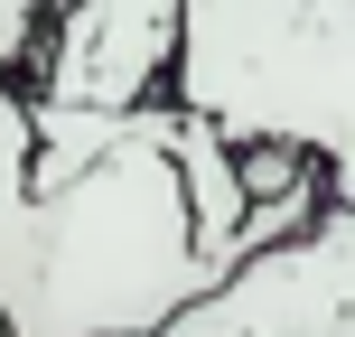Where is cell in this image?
<instances>
[{"label":"cell","instance_id":"cell-1","mask_svg":"<svg viewBox=\"0 0 355 337\" xmlns=\"http://www.w3.org/2000/svg\"><path fill=\"white\" fill-rule=\"evenodd\" d=\"M215 272L187 244L168 169V104L131 113L122 141L66 188H28V94L0 85V328L10 337H159Z\"/></svg>","mask_w":355,"mask_h":337},{"label":"cell","instance_id":"cell-2","mask_svg":"<svg viewBox=\"0 0 355 337\" xmlns=\"http://www.w3.org/2000/svg\"><path fill=\"white\" fill-rule=\"evenodd\" d=\"M168 113L225 131V150L318 160L355 215V0H187Z\"/></svg>","mask_w":355,"mask_h":337},{"label":"cell","instance_id":"cell-3","mask_svg":"<svg viewBox=\"0 0 355 337\" xmlns=\"http://www.w3.org/2000/svg\"><path fill=\"white\" fill-rule=\"evenodd\" d=\"M178 28H187V0H47L19 94L94 122L159 113L178 75Z\"/></svg>","mask_w":355,"mask_h":337},{"label":"cell","instance_id":"cell-4","mask_svg":"<svg viewBox=\"0 0 355 337\" xmlns=\"http://www.w3.org/2000/svg\"><path fill=\"white\" fill-rule=\"evenodd\" d=\"M159 337H355V215L327 206L300 244L234 263Z\"/></svg>","mask_w":355,"mask_h":337},{"label":"cell","instance_id":"cell-5","mask_svg":"<svg viewBox=\"0 0 355 337\" xmlns=\"http://www.w3.org/2000/svg\"><path fill=\"white\" fill-rule=\"evenodd\" d=\"M168 169H178V197H187V244H196V263L225 281V272L243 263V178H234L225 131L168 113Z\"/></svg>","mask_w":355,"mask_h":337},{"label":"cell","instance_id":"cell-6","mask_svg":"<svg viewBox=\"0 0 355 337\" xmlns=\"http://www.w3.org/2000/svg\"><path fill=\"white\" fill-rule=\"evenodd\" d=\"M234 178H243V215H252V206H271V197H300L309 178H327V169L300 160V150H281V141H252V150H234Z\"/></svg>","mask_w":355,"mask_h":337},{"label":"cell","instance_id":"cell-7","mask_svg":"<svg viewBox=\"0 0 355 337\" xmlns=\"http://www.w3.org/2000/svg\"><path fill=\"white\" fill-rule=\"evenodd\" d=\"M37 19H47V0H0V66H28V47H37Z\"/></svg>","mask_w":355,"mask_h":337},{"label":"cell","instance_id":"cell-8","mask_svg":"<svg viewBox=\"0 0 355 337\" xmlns=\"http://www.w3.org/2000/svg\"><path fill=\"white\" fill-rule=\"evenodd\" d=\"M0 85H19V75H10V66H0Z\"/></svg>","mask_w":355,"mask_h":337},{"label":"cell","instance_id":"cell-9","mask_svg":"<svg viewBox=\"0 0 355 337\" xmlns=\"http://www.w3.org/2000/svg\"><path fill=\"white\" fill-rule=\"evenodd\" d=\"M0 337H10V328H0Z\"/></svg>","mask_w":355,"mask_h":337}]
</instances>
